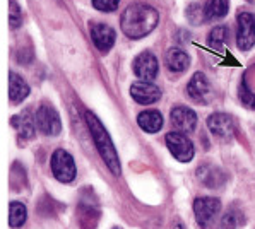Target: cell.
Here are the masks:
<instances>
[{"label":"cell","mask_w":255,"mask_h":229,"mask_svg":"<svg viewBox=\"0 0 255 229\" xmlns=\"http://www.w3.org/2000/svg\"><path fill=\"white\" fill-rule=\"evenodd\" d=\"M240 94H242V100L245 101L247 105L255 108V65L245 74V77H243Z\"/></svg>","instance_id":"19"},{"label":"cell","mask_w":255,"mask_h":229,"mask_svg":"<svg viewBox=\"0 0 255 229\" xmlns=\"http://www.w3.org/2000/svg\"><path fill=\"white\" fill-rule=\"evenodd\" d=\"M190 64V58L183 50L180 48H171L166 53V67L171 72H183Z\"/></svg>","instance_id":"17"},{"label":"cell","mask_w":255,"mask_h":229,"mask_svg":"<svg viewBox=\"0 0 255 229\" xmlns=\"http://www.w3.org/2000/svg\"><path fill=\"white\" fill-rule=\"evenodd\" d=\"M166 145L170 149V152L173 154L175 159H178L180 163H188L194 157V144H192V140L188 139L185 133H166Z\"/></svg>","instance_id":"5"},{"label":"cell","mask_w":255,"mask_h":229,"mask_svg":"<svg viewBox=\"0 0 255 229\" xmlns=\"http://www.w3.org/2000/svg\"><path fill=\"white\" fill-rule=\"evenodd\" d=\"M247 2H250V3H255V0H247Z\"/></svg>","instance_id":"28"},{"label":"cell","mask_w":255,"mask_h":229,"mask_svg":"<svg viewBox=\"0 0 255 229\" xmlns=\"http://www.w3.org/2000/svg\"><path fill=\"white\" fill-rule=\"evenodd\" d=\"M158 21L159 14L154 7L147 5V3H132L122 14L120 27L127 38L139 39L154 31Z\"/></svg>","instance_id":"1"},{"label":"cell","mask_w":255,"mask_h":229,"mask_svg":"<svg viewBox=\"0 0 255 229\" xmlns=\"http://www.w3.org/2000/svg\"><path fill=\"white\" fill-rule=\"evenodd\" d=\"M9 21H10V26L12 27H19L22 22L21 19V10H19V5L15 0H10V10H9Z\"/></svg>","instance_id":"25"},{"label":"cell","mask_w":255,"mask_h":229,"mask_svg":"<svg viewBox=\"0 0 255 229\" xmlns=\"http://www.w3.org/2000/svg\"><path fill=\"white\" fill-rule=\"evenodd\" d=\"M91 39L98 50L101 53H107L113 48L115 45L117 34L113 31V27H110L107 24H93L91 26Z\"/></svg>","instance_id":"11"},{"label":"cell","mask_w":255,"mask_h":229,"mask_svg":"<svg viewBox=\"0 0 255 229\" xmlns=\"http://www.w3.org/2000/svg\"><path fill=\"white\" fill-rule=\"evenodd\" d=\"M137 123H139V127L142 128L144 132L156 133L163 127V116H161V113L156 112V110H146V112L139 113Z\"/></svg>","instance_id":"15"},{"label":"cell","mask_w":255,"mask_h":229,"mask_svg":"<svg viewBox=\"0 0 255 229\" xmlns=\"http://www.w3.org/2000/svg\"><path fill=\"white\" fill-rule=\"evenodd\" d=\"M206 17L207 19H221L228 14V0H209L206 3Z\"/></svg>","instance_id":"20"},{"label":"cell","mask_w":255,"mask_h":229,"mask_svg":"<svg viewBox=\"0 0 255 229\" xmlns=\"http://www.w3.org/2000/svg\"><path fill=\"white\" fill-rule=\"evenodd\" d=\"M120 0H93V5L101 12H113L119 7Z\"/></svg>","instance_id":"24"},{"label":"cell","mask_w":255,"mask_h":229,"mask_svg":"<svg viewBox=\"0 0 255 229\" xmlns=\"http://www.w3.org/2000/svg\"><path fill=\"white\" fill-rule=\"evenodd\" d=\"M26 205L21 202H12L9 209V224L12 228H21L26 223Z\"/></svg>","instance_id":"21"},{"label":"cell","mask_w":255,"mask_h":229,"mask_svg":"<svg viewBox=\"0 0 255 229\" xmlns=\"http://www.w3.org/2000/svg\"><path fill=\"white\" fill-rule=\"evenodd\" d=\"M175 229H183V226H182V224H176Z\"/></svg>","instance_id":"27"},{"label":"cell","mask_w":255,"mask_h":229,"mask_svg":"<svg viewBox=\"0 0 255 229\" xmlns=\"http://www.w3.org/2000/svg\"><path fill=\"white\" fill-rule=\"evenodd\" d=\"M197 176L201 178L202 183L209 188H219V187H223L226 181V176L221 173V169H218L216 166H211V164L201 166L197 171Z\"/></svg>","instance_id":"14"},{"label":"cell","mask_w":255,"mask_h":229,"mask_svg":"<svg viewBox=\"0 0 255 229\" xmlns=\"http://www.w3.org/2000/svg\"><path fill=\"white\" fill-rule=\"evenodd\" d=\"M235 228H237V217H235L233 212H228V214L223 216L221 229H235Z\"/></svg>","instance_id":"26"},{"label":"cell","mask_w":255,"mask_h":229,"mask_svg":"<svg viewBox=\"0 0 255 229\" xmlns=\"http://www.w3.org/2000/svg\"><path fill=\"white\" fill-rule=\"evenodd\" d=\"M130 96L139 103V105H152L161 98V91L152 82H134L130 86Z\"/></svg>","instance_id":"10"},{"label":"cell","mask_w":255,"mask_h":229,"mask_svg":"<svg viewBox=\"0 0 255 229\" xmlns=\"http://www.w3.org/2000/svg\"><path fill=\"white\" fill-rule=\"evenodd\" d=\"M187 17H188V21L192 22V24H202L204 21H206V7L202 5V3H197V2H194V3H190V5L187 7Z\"/></svg>","instance_id":"22"},{"label":"cell","mask_w":255,"mask_h":229,"mask_svg":"<svg viewBox=\"0 0 255 229\" xmlns=\"http://www.w3.org/2000/svg\"><path fill=\"white\" fill-rule=\"evenodd\" d=\"M158 58L151 53V51H142L139 57L134 60V72L139 79H142L144 82L154 81L158 76Z\"/></svg>","instance_id":"8"},{"label":"cell","mask_w":255,"mask_h":229,"mask_svg":"<svg viewBox=\"0 0 255 229\" xmlns=\"http://www.w3.org/2000/svg\"><path fill=\"white\" fill-rule=\"evenodd\" d=\"M207 127H209L211 132L218 137H231L235 132V121L230 114L226 113H214L207 118Z\"/></svg>","instance_id":"13"},{"label":"cell","mask_w":255,"mask_h":229,"mask_svg":"<svg viewBox=\"0 0 255 229\" xmlns=\"http://www.w3.org/2000/svg\"><path fill=\"white\" fill-rule=\"evenodd\" d=\"M207 41H209V45L213 46V48H221V46L228 41V27H225V26L214 27L209 33Z\"/></svg>","instance_id":"23"},{"label":"cell","mask_w":255,"mask_h":229,"mask_svg":"<svg viewBox=\"0 0 255 229\" xmlns=\"http://www.w3.org/2000/svg\"><path fill=\"white\" fill-rule=\"evenodd\" d=\"M12 125L17 130L19 137L21 139H33L34 137V123L33 120H31V116L27 113H22V114H17V116H12Z\"/></svg>","instance_id":"18"},{"label":"cell","mask_w":255,"mask_h":229,"mask_svg":"<svg viewBox=\"0 0 255 229\" xmlns=\"http://www.w3.org/2000/svg\"><path fill=\"white\" fill-rule=\"evenodd\" d=\"M115 229H119V228H115Z\"/></svg>","instance_id":"29"},{"label":"cell","mask_w":255,"mask_h":229,"mask_svg":"<svg viewBox=\"0 0 255 229\" xmlns=\"http://www.w3.org/2000/svg\"><path fill=\"white\" fill-rule=\"evenodd\" d=\"M171 123L180 133H190L197 127V114L187 106H175L171 110Z\"/></svg>","instance_id":"9"},{"label":"cell","mask_w":255,"mask_h":229,"mask_svg":"<svg viewBox=\"0 0 255 229\" xmlns=\"http://www.w3.org/2000/svg\"><path fill=\"white\" fill-rule=\"evenodd\" d=\"M52 173L53 176L62 183H70L76 178V163H74V157L65 151V149H57L52 154Z\"/></svg>","instance_id":"3"},{"label":"cell","mask_w":255,"mask_h":229,"mask_svg":"<svg viewBox=\"0 0 255 229\" xmlns=\"http://www.w3.org/2000/svg\"><path fill=\"white\" fill-rule=\"evenodd\" d=\"M238 48L247 51L255 45V15L250 12L238 14Z\"/></svg>","instance_id":"7"},{"label":"cell","mask_w":255,"mask_h":229,"mask_svg":"<svg viewBox=\"0 0 255 229\" xmlns=\"http://www.w3.org/2000/svg\"><path fill=\"white\" fill-rule=\"evenodd\" d=\"M36 127L45 135H58L62 130L60 116H58V113L55 112L52 106L41 105L36 112Z\"/></svg>","instance_id":"6"},{"label":"cell","mask_w":255,"mask_h":229,"mask_svg":"<svg viewBox=\"0 0 255 229\" xmlns=\"http://www.w3.org/2000/svg\"><path fill=\"white\" fill-rule=\"evenodd\" d=\"M29 96V86L26 84V81L17 74L10 72L9 76V98L14 105H19L21 101H24Z\"/></svg>","instance_id":"16"},{"label":"cell","mask_w":255,"mask_h":229,"mask_svg":"<svg viewBox=\"0 0 255 229\" xmlns=\"http://www.w3.org/2000/svg\"><path fill=\"white\" fill-rule=\"evenodd\" d=\"M86 121H88L89 132L93 135V140L98 147V152L103 157L105 164L108 166V169L113 173L115 176L120 175V161H119V154L115 151V145H113L112 139H110L107 128L103 127L98 116L91 112H86Z\"/></svg>","instance_id":"2"},{"label":"cell","mask_w":255,"mask_h":229,"mask_svg":"<svg viewBox=\"0 0 255 229\" xmlns=\"http://www.w3.org/2000/svg\"><path fill=\"white\" fill-rule=\"evenodd\" d=\"M188 96L197 103H207L211 98V84L202 72H195L187 86Z\"/></svg>","instance_id":"12"},{"label":"cell","mask_w":255,"mask_h":229,"mask_svg":"<svg viewBox=\"0 0 255 229\" xmlns=\"http://www.w3.org/2000/svg\"><path fill=\"white\" fill-rule=\"evenodd\" d=\"M221 211V202L213 197H201L194 202V214L197 219V224L202 229H211Z\"/></svg>","instance_id":"4"}]
</instances>
